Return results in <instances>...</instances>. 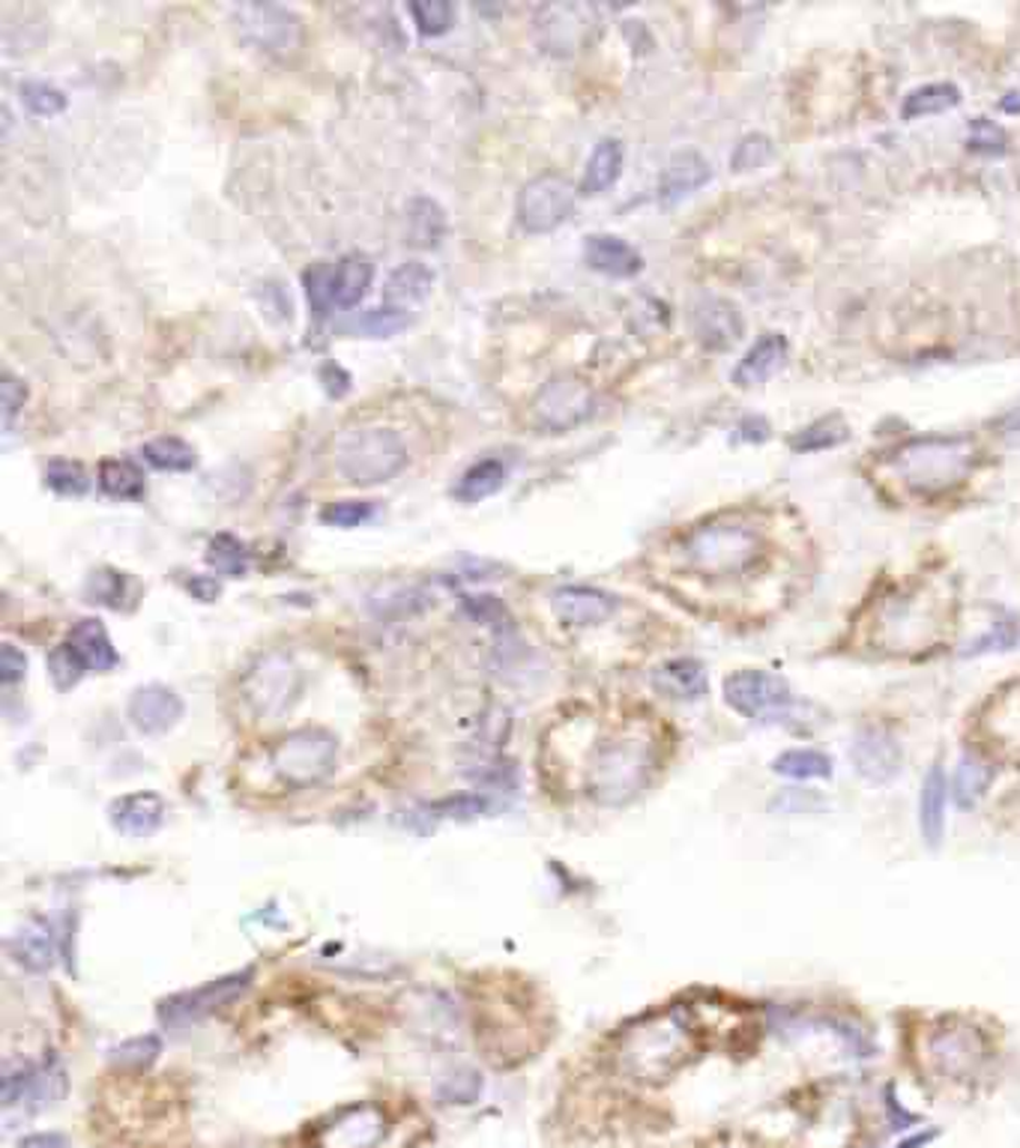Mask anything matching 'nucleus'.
Masks as SVG:
<instances>
[{"instance_id": "nucleus-31", "label": "nucleus", "mask_w": 1020, "mask_h": 1148, "mask_svg": "<svg viewBox=\"0 0 1020 1148\" xmlns=\"http://www.w3.org/2000/svg\"><path fill=\"white\" fill-rule=\"evenodd\" d=\"M919 826H922L924 840L937 847L943 840L946 831V775L940 769H931L922 783V796H919Z\"/></svg>"}, {"instance_id": "nucleus-45", "label": "nucleus", "mask_w": 1020, "mask_h": 1148, "mask_svg": "<svg viewBox=\"0 0 1020 1148\" xmlns=\"http://www.w3.org/2000/svg\"><path fill=\"white\" fill-rule=\"evenodd\" d=\"M464 613L470 619L482 622V626H491V628H506L509 622H512L506 605L500 599H494V596H467Z\"/></svg>"}, {"instance_id": "nucleus-58", "label": "nucleus", "mask_w": 1020, "mask_h": 1148, "mask_svg": "<svg viewBox=\"0 0 1020 1148\" xmlns=\"http://www.w3.org/2000/svg\"><path fill=\"white\" fill-rule=\"evenodd\" d=\"M767 431H769V425L763 422L760 416H754V419L749 416V419L742 422V440H763Z\"/></svg>"}, {"instance_id": "nucleus-33", "label": "nucleus", "mask_w": 1020, "mask_h": 1148, "mask_svg": "<svg viewBox=\"0 0 1020 1148\" xmlns=\"http://www.w3.org/2000/svg\"><path fill=\"white\" fill-rule=\"evenodd\" d=\"M991 766L988 760H982L976 751H967L954 769V799L961 808H972L976 801L982 799L988 783H991Z\"/></svg>"}, {"instance_id": "nucleus-11", "label": "nucleus", "mask_w": 1020, "mask_h": 1148, "mask_svg": "<svg viewBox=\"0 0 1020 1148\" xmlns=\"http://www.w3.org/2000/svg\"><path fill=\"white\" fill-rule=\"evenodd\" d=\"M724 700L746 718H763L790 703V688L781 676L767 670H739L724 679Z\"/></svg>"}, {"instance_id": "nucleus-40", "label": "nucleus", "mask_w": 1020, "mask_h": 1148, "mask_svg": "<svg viewBox=\"0 0 1020 1148\" xmlns=\"http://www.w3.org/2000/svg\"><path fill=\"white\" fill-rule=\"evenodd\" d=\"M408 10L422 37H440V33H447V30L452 28V19H456V10H452V3H447V0H413Z\"/></svg>"}, {"instance_id": "nucleus-19", "label": "nucleus", "mask_w": 1020, "mask_h": 1148, "mask_svg": "<svg viewBox=\"0 0 1020 1148\" xmlns=\"http://www.w3.org/2000/svg\"><path fill=\"white\" fill-rule=\"evenodd\" d=\"M583 261L590 263L596 272L613 276V279H632L634 272H641L643 261L641 254L620 237L611 233H596L583 242Z\"/></svg>"}, {"instance_id": "nucleus-60", "label": "nucleus", "mask_w": 1020, "mask_h": 1148, "mask_svg": "<svg viewBox=\"0 0 1020 1148\" xmlns=\"http://www.w3.org/2000/svg\"><path fill=\"white\" fill-rule=\"evenodd\" d=\"M1011 428H1018V431H1020V410H1014V413H1011Z\"/></svg>"}, {"instance_id": "nucleus-25", "label": "nucleus", "mask_w": 1020, "mask_h": 1148, "mask_svg": "<svg viewBox=\"0 0 1020 1148\" xmlns=\"http://www.w3.org/2000/svg\"><path fill=\"white\" fill-rule=\"evenodd\" d=\"M707 180H710V162L694 150H686V153L673 156L664 168L659 180V198L664 203H677L686 194L698 192Z\"/></svg>"}, {"instance_id": "nucleus-47", "label": "nucleus", "mask_w": 1020, "mask_h": 1148, "mask_svg": "<svg viewBox=\"0 0 1020 1148\" xmlns=\"http://www.w3.org/2000/svg\"><path fill=\"white\" fill-rule=\"evenodd\" d=\"M772 159V141L767 136H746L733 150V168L737 171H754Z\"/></svg>"}, {"instance_id": "nucleus-29", "label": "nucleus", "mask_w": 1020, "mask_h": 1148, "mask_svg": "<svg viewBox=\"0 0 1020 1148\" xmlns=\"http://www.w3.org/2000/svg\"><path fill=\"white\" fill-rule=\"evenodd\" d=\"M371 279H374V267L369 263V258L362 254H348L336 263L332 270V297H336V306L339 309H353L360 306L362 297L369 293Z\"/></svg>"}, {"instance_id": "nucleus-10", "label": "nucleus", "mask_w": 1020, "mask_h": 1148, "mask_svg": "<svg viewBox=\"0 0 1020 1148\" xmlns=\"http://www.w3.org/2000/svg\"><path fill=\"white\" fill-rule=\"evenodd\" d=\"M237 30L243 33L252 46L270 54H291L300 49L302 24L291 10L272 7V3H243L233 10Z\"/></svg>"}, {"instance_id": "nucleus-56", "label": "nucleus", "mask_w": 1020, "mask_h": 1148, "mask_svg": "<svg viewBox=\"0 0 1020 1148\" xmlns=\"http://www.w3.org/2000/svg\"><path fill=\"white\" fill-rule=\"evenodd\" d=\"M189 592H192L194 599H201V601H216L219 599V592H222V587H219V580L216 578H204V575H194L189 583Z\"/></svg>"}, {"instance_id": "nucleus-36", "label": "nucleus", "mask_w": 1020, "mask_h": 1148, "mask_svg": "<svg viewBox=\"0 0 1020 1148\" xmlns=\"http://www.w3.org/2000/svg\"><path fill=\"white\" fill-rule=\"evenodd\" d=\"M10 955L16 957V964H21L30 972H49L54 966V942H51L49 934H33V930H21L19 937H12L10 942Z\"/></svg>"}, {"instance_id": "nucleus-51", "label": "nucleus", "mask_w": 1020, "mask_h": 1148, "mask_svg": "<svg viewBox=\"0 0 1020 1148\" xmlns=\"http://www.w3.org/2000/svg\"><path fill=\"white\" fill-rule=\"evenodd\" d=\"M404 323H408V315H401V311L374 309V311H369V315L362 318V323H357V327H362V332H369V336L380 338V336H392V332L404 327Z\"/></svg>"}, {"instance_id": "nucleus-41", "label": "nucleus", "mask_w": 1020, "mask_h": 1148, "mask_svg": "<svg viewBox=\"0 0 1020 1148\" xmlns=\"http://www.w3.org/2000/svg\"><path fill=\"white\" fill-rule=\"evenodd\" d=\"M21 102L28 106L30 114L54 117L67 108V93L49 81H28V84H21Z\"/></svg>"}, {"instance_id": "nucleus-34", "label": "nucleus", "mask_w": 1020, "mask_h": 1148, "mask_svg": "<svg viewBox=\"0 0 1020 1148\" xmlns=\"http://www.w3.org/2000/svg\"><path fill=\"white\" fill-rule=\"evenodd\" d=\"M141 458L156 470H168V473H186L198 463V455L186 440L180 437H159L150 443L141 446Z\"/></svg>"}, {"instance_id": "nucleus-6", "label": "nucleus", "mask_w": 1020, "mask_h": 1148, "mask_svg": "<svg viewBox=\"0 0 1020 1148\" xmlns=\"http://www.w3.org/2000/svg\"><path fill=\"white\" fill-rule=\"evenodd\" d=\"M652 769V745L643 739H617L599 748L590 766V792L604 805H622L641 790Z\"/></svg>"}, {"instance_id": "nucleus-5", "label": "nucleus", "mask_w": 1020, "mask_h": 1148, "mask_svg": "<svg viewBox=\"0 0 1020 1148\" xmlns=\"http://www.w3.org/2000/svg\"><path fill=\"white\" fill-rule=\"evenodd\" d=\"M763 553V541L746 523H710L686 541V557L703 575H739L749 571Z\"/></svg>"}, {"instance_id": "nucleus-14", "label": "nucleus", "mask_w": 1020, "mask_h": 1148, "mask_svg": "<svg viewBox=\"0 0 1020 1148\" xmlns=\"http://www.w3.org/2000/svg\"><path fill=\"white\" fill-rule=\"evenodd\" d=\"M387 1130V1119L378 1107H350L341 1116L323 1125L318 1134V1148H371L378 1146Z\"/></svg>"}, {"instance_id": "nucleus-9", "label": "nucleus", "mask_w": 1020, "mask_h": 1148, "mask_svg": "<svg viewBox=\"0 0 1020 1148\" xmlns=\"http://www.w3.org/2000/svg\"><path fill=\"white\" fill-rule=\"evenodd\" d=\"M928 1059L933 1071L949 1080H970L988 1059V1041L979 1029L967 1024H946L928 1041Z\"/></svg>"}, {"instance_id": "nucleus-8", "label": "nucleus", "mask_w": 1020, "mask_h": 1148, "mask_svg": "<svg viewBox=\"0 0 1020 1148\" xmlns=\"http://www.w3.org/2000/svg\"><path fill=\"white\" fill-rule=\"evenodd\" d=\"M574 194H578V189L560 174H542L536 177V180H530L516 198V216L518 224H521V231H557V228L572 216Z\"/></svg>"}, {"instance_id": "nucleus-28", "label": "nucleus", "mask_w": 1020, "mask_h": 1148, "mask_svg": "<svg viewBox=\"0 0 1020 1148\" xmlns=\"http://www.w3.org/2000/svg\"><path fill=\"white\" fill-rule=\"evenodd\" d=\"M622 162H626V150L617 138H604L599 141V147L590 156V162L583 168L581 186L578 192L581 194H602L608 192L622 174Z\"/></svg>"}, {"instance_id": "nucleus-26", "label": "nucleus", "mask_w": 1020, "mask_h": 1148, "mask_svg": "<svg viewBox=\"0 0 1020 1148\" xmlns=\"http://www.w3.org/2000/svg\"><path fill=\"white\" fill-rule=\"evenodd\" d=\"M652 686L673 700H700L707 695V670L694 658H673L652 673Z\"/></svg>"}, {"instance_id": "nucleus-37", "label": "nucleus", "mask_w": 1020, "mask_h": 1148, "mask_svg": "<svg viewBox=\"0 0 1020 1148\" xmlns=\"http://www.w3.org/2000/svg\"><path fill=\"white\" fill-rule=\"evenodd\" d=\"M958 102H961V90L954 88V84H924V88L913 90L904 99V117L907 120H916V117L940 114V111L954 108Z\"/></svg>"}, {"instance_id": "nucleus-12", "label": "nucleus", "mask_w": 1020, "mask_h": 1148, "mask_svg": "<svg viewBox=\"0 0 1020 1148\" xmlns=\"http://www.w3.org/2000/svg\"><path fill=\"white\" fill-rule=\"evenodd\" d=\"M533 410L544 428L566 431V428L583 422L587 416L593 413L596 398L593 392H590V387L581 383L578 377H554V380H548L542 387V392L536 396Z\"/></svg>"}, {"instance_id": "nucleus-52", "label": "nucleus", "mask_w": 1020, "mask_h": 1148, "mask_svg": "<svg viewBox=\"0 0 1020 1148\" xmlns=\"http://www.w3.org/2000/svg\"><path fill=\"white\" fill-rule=\"evenodd\" d=\"M159 1041L156 1038H136V1041H127V1044H120L114 1050V1059L117 1061H123V1065H147V1061H153L156 1056H159Z\"/></svg>"}, {"instance_id": "nucleus-55", "label": "nucleus", "mask_w": 1020, "mask_h": 1148, "mask_svg": "<svg viewBox=\"0 0 1020 1148\" xmlns=\"http://www.w3.org/2000/svg\"><path fill=\"white\" fill-rule=\"evenodd\" d=\"M486 808H488V801L482 799V796H458V799H449L440 805L443 817H461V820H467V817H477V813H482Z\"/></svg>"}, {"instance_id": "nucleus-50", "label": "nucleus", "mask_w": 1020, "mask_h": 1148, "mask_svg": "<svg viewBox=\"0 0 1020 1148\" xmlns=\"http://www.w3.org/2000/svg\"><path fill=\"white\" fill-rule=\"evenodd\" d=\"M28 401V387L21 383L16 375H3V383H0V405H3V425H12V419L19 416V410Z\"/></svg>"}, {"instance_id": "nucleus-13", "label": "nucleus", "mask_w": 1020, "mask_h": 1148, "mask_svg": "<svg viewBox=\"0 0 1020 1148\" xmlns=\"http://www.w3.org/2000/svg\"><path fill=\"white\" fill-rule=\"evenodd\" d=\"M249 985H252V972H249V969H246V972L216 978L210 985L198 987L192 994L174 996L171 1002L162 1005V1020H166L168 1026L194 1024V1020H201V1017H207V1014L216 1011V1008L233 1002L237 996H243Z\"/></svg>"}, {"instance_id": "nucleus-2", "label": "nucleus", "mask_w": 1020, "mask_h": 1148, "mask_svg": "<svg viewBox=\"0 0 1020 1148\" xmlns=\"http://www.w3.org/2000/svg\"><path fill=\"white\" fill-rule=\"evenodd\" d=\"M408 463L401 437L387 428H360L336 440V467L353 485L387 482Z\"/></svg>"}, {"instance_id": "nucleus-43", "label": "nucleus", "mask_w": 1020, "mask_h": 1148, "mask_svg": "<svg viewBox=\"0 0 1020 1148\" xmlns=\"http://www.w3.org/2000/svg\"><path fill=\"white\" fill-rule=\"evenodd\" d=\"M46 485H49L54 493H63V497H81L88 491V473L84 467L76 461H51L46 467Z\"/></svg>"}, {"instance_id": "nucleus-27", "label": "nucleus", "mask_w": 1020, "mask_h": 1148, "mask_svg": "<svg viewBox=\"0 0 1020 1148\" xmlns=\"http://www.w3.org/2000/svg\"><path fill=\"white\" fill-rule=\"evenodd\" d=\"M67 643L76 649L81 661L88 665V670H97V673H106L117 665V652L111 647V637L102 628L99 619H81L78 626H72L69 631Z\"/></svg>"}, {"instance_id": "nucleus-44", "label": "nucleus", "mask_w": 1020, "mask_h": 1148, "mask_svg": "<svg viewBox=\"0 0 1020 1148\" xmlns=\"http://www.w3.org/2000/svg\"><path fill=\"white\" fill-rule=\"evenodd\" d=\"M84 670H88V665L81 661V656L69 643H60V647L51 649L49 673L58 688H72L84 676Z\"/></svg>"}, {"instance_id": "nucleus-35", "label": "nucleus", "mask_w": 1020, "mask_h": 1148, "mask_svg": "<svg viewBox=\"0 0 1020 1148\" xmlns=\"http://www.w3.org/2000/svg\"><path fill=\"white\" fill-rule=\"evenodd\" d=\"M99 488L114 500H141L147 491L144 473L129 461H106L99 467Z\"/></svg>"}, {"instance_id": "nucleus-24", "label": "nucleus", "mask_w": 1020, "mask_h": 1148, "mask_svg": "<svg viewBox=\"0 0 1020 1148\" xmlns=\"http://www.w3.org/2000/svg\"><path fill=\"white\" fill-rule=\"evenodd\" d=\"M784 357H788V338L778 336V332H767V336L751 345L746 357L739 359L733 380H737L739 387L763 383V380L776 375L778 368L784 366Z\"/></svg>"}, {"instance_id": "nucleus-49", "label": "nucleus", "mask_w": 1020, "mask_h": 1148, "mask_svg": "<svg viewBox=\"0 0 1020 1148\" xmlns=\"http://www.w3.org/2000/svg\"><path fill=\"white\" fill-rule=\"evenodd\" d=\"M970 147L976 153H1002L1006 150V136H1002L1000 126H993L991 120H976L970 126Z\"/></svg>"}, {"instance_id": "nucleus-17", "label": "nucleus", "mask_w": 1020, "mask_h": 1148, "mask_svg": "<svg viewBox=\"0 0 1020 1148\" xmlns=\"http://www.w3.org/2000/svg\"><path fill=\"white\" fill-rule=\"evenodd\" d=\"M691 327H694V336L703 348L724 350L742 336V315L733 302L707 297L691 311Z\"/></svg>"}, {"instance_id": "nucleus-57", "label": "nucleus", "mask_w": 1020, "mask_h": 1148, "mask_svg": "<svg viewBox=\"0 0 1020 1148\" xmlns=\"http://www.w3.org/2000/svg\"><path fill=\"white\" fill-rule=\"evenodd\" d=\"M16 1148H69L67 1137H60V1134H28V1137H21L19 1139V1146Z\"/></svg>"}, {"instance_id": "nucleus-54", "label": "nucleus", "mask_w": 1020, "mask_h": 1148, "mask_svg": "<svg viewBox=\"0 0 1020 1148\" xmlns=\"http://www.w3.org/2000/svg\"><path fill=\"white\" fill-rule=\"evenodd\" d=\"M24 673H28L24 652L19 647H12V643H3L0 647V679H3V686H16L19 679H24Z\"/></svg>"}, {"instance_id": "nucleus-7", "label": "nucleus", "mask_w": 1020, "mask_h": 1148, "mask_svg": "<svg viewBox=\"0 0 1020 1148\" xmlns=\"http://www.w3.org/2000/svg\"><path fill=\"white\" fill-rule=\"evenodd\" d=\"M302 695V670L288 652L272 649L249 667L243 679V697L249 709L261 718H282L291 712Z\"/></svg>"}, {"instance_id": "nucleus-15", "label": "nucleus", "mask_w": 1020, "mask_h": 1148, "mask_svg": "<svg viewBox=\"0 0 1020 1148\" xmlns=\"http://www.w3.org/2000/svg\"><path fill=\"white\" fill-rule=\"evenodd\" d=\"M850 757H853L856 772L871 783H889L901 772V745L880 727H866L856 736Z\"/></svg>"}, {"instance_id": "nucleus-32", "label": "nucleus", "mask_w": 1020, "mask_h": 1148, "mask_svg": "<svg viewBox=\"0 0 1020 1148\" xmlns=\"http://www.w3.org/2000/svg\"><path fill=\"white\" fill-rule=\"evenodd\" d=\"M772 769L790 781H823V778H832L836 762L829 753L814 751V748H790V751L778 753L772 760Z\"/></svg>"}, {"instance_id": "nucleus-16", "label": "nucleus", "mask_w": 1020, "mask_h": 1148, "mask_svg": "<svg viewBox=\"0 0 1020 1148\" xmlns=\"http://www.w3.org/2000/svg\"><path fill=\"white\" fill-rule=\"evenodd\" d=\"M183 718V700L177 697L174 688L168 686H144L138 688L129 700V721L136 725L138 733L162 736Z\"/></svg>"}, {"instance_id": "nucleus-53", "label": "nucleus", "mask_w": 1020, "mask_h": 1148, "mask_svg": "<svg viewBox=\"0 0 1020 1148\" xmlns=\"http://www.w3.org/2000/svg\"><path fill=\"white\" fill-rule=\"evenodd\" d=\"M479 1091H482V1080H479L473 1071H464L458 1074V1077H452V1080L440 1089V1095H443L449 1104H470V1100H477Z\"/></svg>"}, {"instance_id": "nucleus-42", "label": "nucleus", "mask_w": 1020, "mask_h": 1148, "mask_svg": "<svg viewBox=\"0 0 1020 1148\" xmlns=\"http://www.w3.org/2000/svg\"><path fill=\"white\" fill-rule=\"evenodd\" d=\"M332 270L330 263H318L306 270L302 281H306V297H309V306L314 311V318H327L330 309L336 306V297H332Z\"/></svg>"}, {"instance_id": "nucleus-3", "label": "nucleus", "mask_w": 1020, "mask_h": 1148, "mask_svg": "<svg viewBox=\"0 0 1020 1148\" xmlns=\"http://www.w3.org/2000/svg\"><path fill=\"white\" fill-rule=\"evenodd\" d=\"M339 760L336 736L321 727H302L272 745L270 766L276 778L293 790H306L327 781Z\"/></svg>"}, {"instance_id": "nucleus-23", "label": "nucleus", "mask_w": 1020, "mask_h": 1148, "mask_svg": "<svg viewBox=\"0 0 1020 1148\" xmlns=\"http://www.w3.org/2000/svg\"><path fill=\"white\" fill-rule=\"evenodd\" d=\"M583 10L581 7H544L542 16H539V42H542L544 51H554V54H569L581 46V33H583Z\"/></svg>"}, {"instance_id": "nucleus-18", "label": "nucleus", "mask_w": 1020, "mask_h": 1148, "mask_svg": "<svg viewBox=\"0 0 1020 1148\" xmlns=\"http://www.w3.org/2000/svg\"><path fill=\"white\" fill-rule=\"evenodd\" d=\"M557 617L569 626H599L617 610L611 592L596 587H560L551 596Z\"/></svg>"}, {"instance_id": "nucleus-4", "label": "nucleus", "mask_w": 1020, "mask_h": 1148, "mask_svg": "<svg viewBox=\"0 0 1020 1148\" xmlns=\"http://www.w3.org/2000/svg\"><path fill=\"white\" fill-rule=\"evenodd\" d=\"M972 461V443L961 437H949V440H913L907 443L898 458H894V470L901 473L910 488L922 493L946 491L967 473Z\"/></svg>"}, {"instance_id": "nucleus-59", "label": "nucleus", "mask_w": 1020, "mask_h": 1148, "mask_svg": "<svg viewBox=\"0 0 1020 1148\" xmlns=\"http://www.w3.org/2000/svg\"><path fill=\"white\" fill-rule=\"evenodd\" d=\"M928 1139H933V1134H922V1137L907 1139V1142H901V1146H898V1148H919V1146H924Z\"/></svg>"}, {"instance_id": "nucleus-20", "label": "nucleus", "mask_w": 1020, "mask_h": 1148, "mask_svg": "<svg viewBox=\"0 0 1020 1148\" xmlns=\"http://www.w3.org/2000/svg\"><path fill=\"white\" fill-rule=\"evenodd\" d=\"M434 290V272L428 270L426 263L408 261L401 263L399 270L389 272L387 284H383V309L404 311L426 302Z\"/></svg>"}, {"instance_id": "nucleus-22", "label": "nucleus", "mask_w": 1020, "mask_h": 1148, "mask_svg": "<svg viewBox=\"0 0 1020 1148\" xmlns=\"http://www.w3.org/2000/svg\"><path fill=\"white\" fill-rule=\"evenodd\" d=\"M166 801L156 792H129L111 805V826L123 835H150L162 826Z\"/></svg>"}, {"instance_id": "nucleus-46", "label": "nucleus", "mask_w": 1020, "mask_h": 1148, "mask_svg": "<svg viewBox=\"0 0 1020 1148\" xmlns=\"http://www.w3.org/2000/svg\"><path fill=\"white\" fill-rule=\"evenodd\" d=\"M374 518V509L369 502H332L321 512V521L330 523V527H341V530H350V527H360V523L371 521Z\"/></svg>"}, {"instance_id": "nucleus-30", "label": "nucleus", "mask_w": 1020, "mask_h": 1148, "mask_svg": "<svg viewBox=\"0 0 1020 1148\" xmlns=\"http://www.w3.org/2000/svg\"><path fill=\"white\" fill-rule=\"evenodd\" d=\"M506 479H509V463L500 461V458H486V461H477L470 470H464L452 493L461 502H479L500 491Z\"/></svg>"}, {"instance_id": "nucleus-1", "label": "nucleus", "mask_w": 1020, "mask_h": 1148, "mask_svg": "<svg viewBox=\"0 0 1020 1148\" xmlns=\"http://www.w3.org/2000/svg\"><path fill=\"white\" fill-rule=\"evenodd\" d=\"M698 1052V1024L689 1011L671 1008L647 1017L622 1038L620 1059L641 1080H664Z\"/></svg>"}, {"instance_id": "nucleus-38", "label": "nucleus", "mask_w": 1020, "mask_h": 1148, "mask_svg": "<svg viewBox=\"0 0 1020 1148\" xmlns=\"http://www.w3.org/2000/svg\"><path fill=\"white\" fill-rule=\"evenodd\" d=\"M847 437H850V428L844 425V419L841 416H827V419L808 425L799 435H793L790 446L797 452H817V449H832V446L844 443Z\"/></svg>"}, {"instance_id": "nucleus-39", "label": "nucleus", "mask_w": 1020, "mask_h": 1148, "mask_svg": "<svg viewBox=\"0 0 1020 1148\" xmlns=\"http://www.w3.org/2000/svg\"><path fill=\"white\" fill-rule=\"evenodd\" d=\"M207 562L213 566L219 575H228V578H243L249 571V550L246 545L233 539V536H216L210 541V550H207Z\"/></svg>"}, {"instance_id": "nucleus-48", "label": "nucleus", "mask_w": 1020, "mask_h": 1148, "mask_svg": "<svg viewBox=\"0 0 1020 1148\" xmlns=\"http://www.w3.org/2000/svg\"><path fill=\"white\" fill-rule=\"evenodd\" d=\"M123 589H127V578L120 571H97L88 583L90 601H99V605H108V608H120L123 605Z\"/></svg>"}, {"instance_id": "nucleus-21", "label": "nucleus", "mask_w": 1020, "mask_h": 1148, "mask_svg": "<svg viewBox=\"0 0 1020 1148\" xmlns=\"http://www.w3.org/2000/svg\"><path fill=\"white\" fill-rule=\"evenodd\" d=\"M404 237H408L404 242L419 251L438 249L447 237V210L428 194L410 198L408 210H404Z\"/></svg>"}]
</instances>
